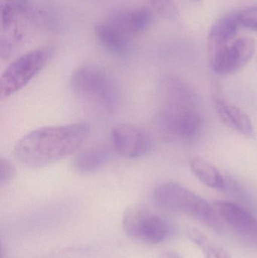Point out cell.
Wrapping results in <instances>:
<instances>
[{
	"label": "cell",
	"instance_id": "obj_5",
	"mask_svg": "<svg viewBox=\"0 0 257 258\" xmlns=\"http://www.w3.org/2000/svg\"><path fill=\"white\" fill-rule=\"evenodd\" d=\"M54 47L47 45L32 50L14 60L0 78V98H9L27 86L49 63Z\"/></svg>",
	"mask_w": 257,
	"mask_h": 258
},
{
	"label": "cell",
	"instance_id": "obj_13",
	"mask_svg": "<svg viewBox=\"0 0 257 258\" xmlns=\"http://www.w3.org/2000/svg\"><path fill=\"white\" fill-rule=\"evenodd\" d=\"M216 109L221 120L229 128L245 135L253 134V125L247 113L223 100H215Z\"/></svg>",
	"mask_w": 257,
	"mask_h": 258
},
{
	"label": "cell",
	"instance_id": "obj_19",
	"mask_svg": "<svg viewBox=\"0 0 257 258\" xmlns=\"http://www.w3.org/2000/svg\"><path fill=\"white\" fill-rule=\"evenodd\" d=\"M16 174L14 165L8 159H0V185L9 183L11 180H13Z\"/></svg>",
	"mask_w": 257,
	"mask_h": 258
},
{
	"label": "cell",
	"instance_id": "obj_20",
	"mask_svg": "<svg viewBox=\"0 0 257 258\" xmlns=\"http://www.w3.org/2000/svg\"><path fill=\"white\" fill-rule=\"evenodd\" d=\"M159 258H182V257L176 251H165L161 253Z\"/></svg>",
	"mask_w": 257,
	"mask_h": 258
},
{
	"label": "cell",
	"instance_id": "obj_6",
	"mask_svg": "<svg viewBox=\"0 0 257 258\" xmlns=\"http://www.w3.org/2000/svg\"><path fill=\"white\" fill-rule=\"evenodd\" d=\"M122 226L130 237L151 244L164 242L172 233V226L164 218L141 206L128 208Z\"/></svg>",
	"mask_w": 257,
	"mask_h": 258
},
{
	"label": "cell",
	"instance_id": "obj_4",
	"mask_svg": "<svg viewBox=\"0 0 257 258\" xmlns=\"http://www.w3.org/2000/svg\"><path fill=\"white\" fill-rule=\"evenodd\" d=\"M154 203L163 209L184 212L194 217L217 232L221 231L218 215L202 197L172 182L161 183L152 192Z\"/></svg>",
	"mask_w": 257,
	"mask_h": 258
},
{
	"label": "cell",
	"instance_id": "obj_8",
	"mask_svg": "<svg viewBox=\"0 0 257 258\" xmlns=\"http://www.w3.org/2000/svg\"><path fill=\"white\" fill-rule=\"evenodd\" d=\"M111 141L116 153L128 159L146 156L153 146L152 138L146 131L130 124H119L113 127Z\"/></svg>",
	"mask_w": 257,
	"mask_h": 258
},
{
	"label": "cell",
	"instance_id": "obj_15",
	"mask_svg": "<svg viewBox=\"0 0 257 258\" xmlns=\"http://www.w3.org/2000/svg\"><path fill=\"white\" fill-rule=\"evenodd\" d=\"M192 171L202 183L213 189H224L226 181L220 171L207 161L194 158L190 162Z\"/></svg>",
	"mask_w": 257,
	"mask_h": 258
},
{
	"label": "cell",
	"instance_id": "obj_14",
	"mask_svg": "<svg viewBox=\"0 0 257 258\" xmlns=\"http://www.w3.org/2000/svg\"><path fill=\"white\" fill-rule=\"evenodd\" d=\"M110 156V150L104 146L89 147L75 155L72 166L77 172L81 174L94 172L108 162Z\"/></svg>",
	"mask_w": 257,
	"mask_h": 258
},
{
	"label": "cell",
	"instance_id": "obj_2",
	"mask_svg": "<svg viewBox=\"0 0 257 258\" xmlns=\"http://www.w3.org/2000/svg\"><path fill=\"white\" fill-rule=\"evenodd\" d=\"M90 131L86 123L36 129L17 141L14 156L29 168L53 165L77 153L89 138Z\"/></svg>",
	"mask_w": 257,
	"mask_h": 258
},
{
	"label": "cell",
	"instance_id": "obj_9",
	"mask_svg": "<svg viewBox=\"0 0 257 258\" xmlns=\"http://www.w3.org/2000/svg\"><path fill=\"white\" fill-rule=\"evenodd\" d=\"M106 21L131 39L149 28L153 21V13L144 6L129 8L116 11Z\"/></svg>",
	"mask_w": 257,
	"mask_h": 258
},
{
	"label": "cell",
	"instance_id": "obj_16",
	"mask_svg": "<svg viewBox=\"0 0 257 258\" xmlns=\"http://www.w3.org/2000/svg\"><path fill=\"white\" fill-rule=\"evenodd\" d=\"M190 237L199 248L203 250L206 258H231L223 248L210 243L208 239L199 232H191Z\"/></svg>",
	"mask_w": 257,
	"mask_h": 258
},
{
	"label": "cell",
	"instance_id": "obj_7",
	"mask_svg": "<svg viewBox=\"0 0 257 258\" xmlns=\"http://www.w3.org/2000/svg\"><path fill=\"white\" fill-rule=\"evenodd\" d=\"M240 25L235 15L217 21L210 30L208 51L210 65L217 74H223L225 63L231 45L237 39Z\"/></svg>",
	"mask_w": 257,
	"mask_h": 258
},
{
	"label": "cell",
	"instance_id": "obj_21",
	"mask_svg": "<svg viewBox=\"0 0 257 258\" xmlns=\"http://www.w3.org/2000/svg\"><path fill=\"white\" fill-rule=\"evenodd\" d=\"M191 1H193V2H199V1H200V0H191Z\"/></svg>",
	"mask_w": 257,
	"mask_h": 258
},
{
	"label": "cell",
	"instance_id": "obj_18",
	"mask_svg": "<svg viewBox=\"0 0 257 258\" xmlns=\"http://www.w3.org/2000/svg\"><path fill=\"white\" fill-rule=\"evenodd\" d=\"M235 16L240 26L257 31V6L242 9Z\"/></svg>",
	"mask_w": 257,
	"mask_h": 258
},
{
	"label": "cell",
	"instance_id": "obj_3",
	"mask_svg": "<svg viewBox=\"0 0 257 258\" xmlns=\"http://www.w3.org/2000/svg\"><path fill=\"white\" fill-rule=\"evenodd\" d=\"M69 86L75 96L95 113L112 114L119 106V90L114 79L96 65H83L75 70Z\"/></svg>",
	"mask_w": 257,
	"mask_h": 258
},
{
	"label": "cell",
	"instance_id": "obj_11",
	"mask_svg": "<svg viewBox=\"0 0 257 258\" xmlns=\"http://www.w3.org/2000/svg\"><path fill=\"white\" fill-rule=\"evenodd\" d=\"M255 47V41L252 38L235 39L228 52L223 75L234 74L244 68L253 57Z\"/></svg>",
	"mask_w": 257,
	"mask_h": 258
},
{
	"label": "cell",
	"instance_id": "obj_17",
	"mask_svg": "<svg viewBox=\"0 0 257 258\" xmlns=\"http://www.w3.org/2000/svg\"><path fill=\"white\" fill-rule=\"evenodd\" d=\"M154 10L163 18L175 21L179 18V13L172 0H148Z\"/></svg>",
	"mask_w": 257,
	"mask_h": 258
},
{
	"label": "cell",
	"instance_id": "obj_10",
	"mask_svg": "<svg viewBox=\"0 0 257 258\" xmlns=\"http://www.w3.org/2000/svg\"><path fill=\"white\" fill-rule=\"evenodd\" d=\"M214 210L228 225L241 234L257 238V220L249 212L229 202L214 203Z\"/></svg>",
	"mask_w": 257,
	"mask_h": 258
},
{
	"label": "cell",
	"instance_id": "obj_1",
	"mask_svg": "<svg viewBox=\"0 0 257 258\" xmlns=\"http://www.w3.org/2000/svg\"><path fill=\"white\" fill-rule=\"evenodd\" d=\"M155 125L167 141L190 143L202 132L204 119L200 100L189 83L175 76L160 80Z\"/></svg>",
	"mask_w": 257,
	"mask_h": 258
},
{
	"label": "cell",
	"instance_id": "obj_12",
	"mask_svg": "<svg viewBox=\"0 0 257 258\" xmlns=\"http://www.w3.org/2000/svg\"><path fill=\"white\" fill-rule=\"evenodd\" d=\"M95 31L101 45L111 52L122 54L129 49L131 38L107 21L97 24Z\"/></svg>",
	"mask_w": 257,
	"mask_h": 258
}]
</instances>
